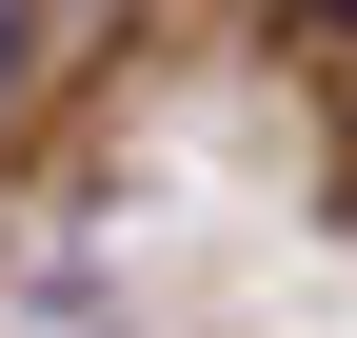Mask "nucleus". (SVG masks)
<instances>
[{
  "label": "nucleus",
  "instance_id": "1",
  "mask_svg": "<svg viewBox=\"0 0 357 338\" xmlns=\"http://www.w3.org/2000/svg\"><path fill=\"white\" fill-rule=\"evenodd\" d=\"M0 100H20V0H0Z\"/></svg>",
  "mask_w": 357,
  "mask_h": 338
},
{
  "label": "nucleus",
  "instance_id": "2",
  "mask_svg": "<svg viewBox=\"0 0 357 338\" xmlns=\"http://www.w3.org/2000/svg\"><path fill=\"white\" fill-rule=\"evenodd\" d=\"M337 20H357V0H337Z\"/></svg>",
  "mask_w": 357,
  "mask_h": 338
}]
</instances>
